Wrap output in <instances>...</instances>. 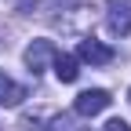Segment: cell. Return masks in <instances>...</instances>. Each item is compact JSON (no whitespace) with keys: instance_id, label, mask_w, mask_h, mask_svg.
Wrapping results in <instances>:
<instances>
[{"instance_id":"cell-1","label":"cell","mask_w":131,"mask_h":131,"mask_svg":"<svg viewBox=\"0 0 131 131\" xmlns=\"http://www.w3.org/2000/svg\"><path fill=\"white\" fill-rule=\"evenodd\" d=\"M69 15H51V26L55 29H62V33H69V37H80L84 40L88 37V26H91V7H84V4H69L66 7Z\"/></svg>"},{"instance_id":"cell-2","label":"cell","mask_w":131,"mask_h":131,"mask_svg":"<svg viewBox=\"0 0 131 131\" xmlns=\"http://www.w3.org/2000/svg\"><path fill=\"white\" fill-rule=\"evenodd\" d=\"M77 62H88V66H106V62H113L117 58V51L113 47H106L102 40H95V37H84L77 44V55H73Z\"/></svg>"},{"instance_id":"cell-3","label":"cell","mask_w":131,"mask_h":131,"mask_svg":"<svg viewBox=\"0 0 131 131\" xmlns=\"http://www.w3.org/2000/svg\"><path fill=\"white\" fill-rule=\"evenodd\" d=\"M106 26L113 37H127L131 33V0H109L106 4Z\"/></svg>"},{"instance_id":"cell-4","label":"cell","mask_w":131,"mask_h":131,"mask_svg":"<svg viewBox=\"0 0 131 131\" xmlns=\"http://www.w3.org/2000/svg\"><path fill=\"white\" fill-rule=\"evenodd\" d=\"M55 55H58V47H55L51 40H33V44L26 47V66H29V73H33V77L44 73L47 66L55 62Z\"/></svg>"},{"instance_id":"cell-5","label":"cell","mask_w":131,"mask_h":131,"mask_svg":"<svg viewBox=\"0 0 131 131\" xmlns=\"http://www.w3.org/2000/svg\"><path fill=\"white\" fill-rule=\"evenodd\" d=\"M109 102H113V98H109V91H102V88H91V91H80V95H77L73 113H77V117H98V113H102Z\"/></svg>"},{"instance_id":"cell-6","label":"cell","mask_w":131,"mask_h":131,"mask_svg":"<svg viewBox=\"0 0 131 131\" xmlns=\"http://www.w3.org/2000/svg\"><path fill=\"white\" fill-rule=\"evenodd\" d=\"M22 98H29V91L22 84H15L7 73H0V106H18Z\"/></svg>"},{"instance_id":"cell-7","label":"cell","mask_w":131,"mask_h":131,"mask_svg":"<svg viewBox=\"0 0 131 131\" xmlns=\"http://www.w3.org/2000/svg\"><path fill=\"white\" fill-rule=\"evenodd\" d=\"M51 66H55V77L62 80V84H73V80L80 77V62H77L73 55H62V51H58Z\"/></svg>"},{"instance_id":"cell-8","label":"cell","mask_w":131,"mask_h":131,"mask_svg":"<svg viewBox=\"0 0 131 131\" xmlns=\"http://www.w3.org/2000/svg\"><path fill=\"white\" fill-rule=\"evenodd\" d=\"M106 131H131V124L117 117V120H109V124H106Z\"/></svg>"},{"instance_id":"cell-9","label":"cell","mask_w":131,"mask_h":131,"mask_svg":"<svg viewBox=\"0 0 131 131\" xmlns=\"http://www.w3.org/2000/svg\"><path fill=\"white\" fill-rule=\"evenodd\" d=\"M37 4H40V0H18V4H15V7H18L22 15H29V11H33V7H37Z\"/></svg>"},{"instance_id":"cell-10","label":"cell","mask_w":131,"mask_h":131,"mask_svg":"<svg viewBox=\"0 0 131 131\" xmlns=\"http://www.w3.org/2000/svg\"><path fill=\"white\" fill-rule=\"evenodd\" d=\"M127 98H131V91H127Z\"/></svg>"}]
</instances>
